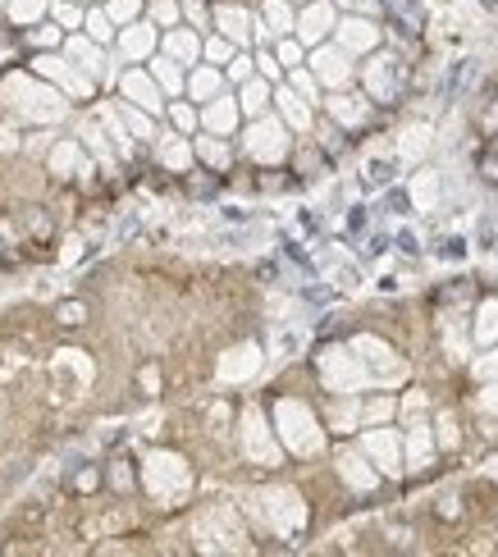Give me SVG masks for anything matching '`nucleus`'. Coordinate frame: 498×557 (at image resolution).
<instances>
[{"instance_id": "1", "label": "nucleus", "mask_w": 498, "mask_h": 557, "mask_svg": "<svg viewBox=\"0 0 498 557\" xmlns=\"http://www.w3.org/2000/svg\"><path fill=\"white\" fill-rule=\"evenodd\" d=\"M393 19H398V28L402 33H421V23H425V14H421V5L416 0H379Z\"/></svg>"}, {"instance_id": "2", "label": "nucleus", "mask_w": 498, "mask_h": 557, "mask_svg": "<svg viewBox=\"0 0 498 557\" xmlns=\"http://www.w3.org/2000/svg\"><path fill=\"white\" fill-rule=\"evenodd\" d=\"M55 320H60V325H83V320H87V306H83V302H65L55 311Z\"/></svg>"}, {"instance_id": "3", "label": "nucleus", "mask_w": 498, "mask_h": 557, "mask_svg": "<svg viewBox=\"0 0 498 557\" xmlns=\"http://www.w3.org/2000/svg\"><path fill=\"white\" fill-rule=\"evenodd\" d=\"M480 178L498 187V155H494V151H485V155H480Z\"/></svg>"}, {"instance_id": "4", "label": "nucleus", "mask_w": 498, "mask_h": 557, "mask_svg": "<svg viewBox=\"0 0 498 557\" xmlns=\"http://www.w3.org/2000/svg\"><path fill=\"white\" fill-rule=\"evenodd\" d=\"M462 252H466V242H462V238H448V242L439 247V256H448V261H453V256H462Z\"/></svg>"}, {"instance_id": "5", "label": "nucleus", "mask_w": 498, "mask_h": 557, "mask_svg": "<svg viewBox=\"0 0 498 557\" xmlns=\"http://www.w3.org/2000/svg\"><path fill=\"white\" fill-rule=\"evenodd\" d=\"M393 178V164H370V183H388Z\"/></svg>"}, {"instance_id": "6", "label": "nucleus", "mask_w": 498, "mask_h": 557, "mask_svg": "<svg viewBox=\"0 0 498 557\" xmlns=\"http://www.w3.org/2000/svg\"><path fill=\"white\" fill-rule=\"evenodd\" d=\"M78 489H83V493H87V489H96V484H101V475H96V470H83V475H78Z\"/></svg>"}]
</instances>
